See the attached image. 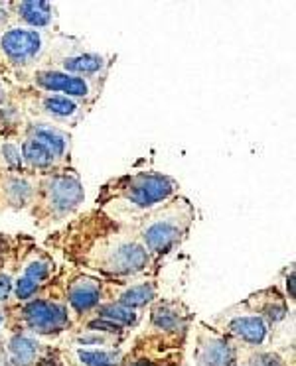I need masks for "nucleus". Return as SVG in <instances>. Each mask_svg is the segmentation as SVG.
I'll return each mask as SVG.
<instances>
[{
    "mask_svg": "<svg viewBox=\"0 0 296 366\" xmlns=\"http://www.w3.org/2000/svg\"><path fill=\"white\" fill-rule=\"evenodd\" d=\"M47 244L71 268L111 284H133L158 274L133 224L114 221L97 209L73 217L66 229L47 238Z\"/></svg>",
    "mask_w": 296,
    "mask_h": 366,
    "instance_id": "nucleus-1",
    "label": "nucleus"
},
{
    "mask_svg": "<svg viewBox=\"0 0 296 366\" xmlns=\"http://www.w3.org/2000/svg\"><path fill=\"white\" fill-rule=\"evenodd\" d=\"M178 193L180 183L176 179L154 169H142L103 183L95 199V209L114 221L131 224Z\"/></svg>",
    "mask_w": 296,
    "mask_h": 366,
    "instance_id": "nucleus-2",
    "label": "nucleus"
},
{
    "mask_svg": "<svg viewBox=\"0 0 296 366\" xmlns=\"http://www.w3.org/2000/svg\"><path fill=\"white\" fill-rule=\"evenodd\" d=\"M194 221V205L188 197L178 193L131 224L148 254L152 256L154 264L160 268V262L188 238Z\"/></svg>",
    "mask_w": 296,
    "mask_h": 366,
    "instance_id": "nucleus-3",
    "label": "nucleus"
},
{
    "mask_svg": "<svg viewBox=\"0 0 296 366\" xmlns=\"http://www.w3.org/2000/svg\"><path fill=\"white\" fill-rule=\"evenodd\" d=\"M85 201V189L73 167L36 176L32 203L28 207L36 229L46 231L77 217Z\"/></svg>",
    "mask_w": 296,
    "mask_h": 366,
    "instance_id": "nucleus-4",
    "label": "nucleus"
},
{
    "mask_svg": "<svg viewBox=\"0 0 296 366\" xmlns=\"http://www.w3.org/2000/svg\"><path fill=\"white\" fill-rule=\"evenodd\" d=\"M117 56L95 49L83 38L69 33H54L47 52L36 69H52L80 77L103 79L107 81L113 69Z\"/></svg>",
    "mask_w": 296,
    "mask_h": 366,
    "instance_id": "nucleus-5",
    "label": "nucleus"
},
{
    "mask_svg": "<svg viewBox=\"0 0 296 366\" xmlns=\"http://www.w3.org/2000/svg\"><path fill=\"white\" fill-rule=\"evenodd\" d=\"M52 38V32L12 22L0 6V63L8 71L12 81H18L40 66Z\"/></svg>",
    "mask_w": 296,
    "mask_h": 366,
    "instance_id": "nucleus-6",
    "label": "nucleus"
},
{
    "mask_svg": "<svg viewBox=\"0 0 296 366\" xmlns=\"http://www.w3.org/2000/svg\"><path fill=\"white\" fill-rule=\"evenodd\" d=\"M4 311H8V319H14L20 327V333L28 331L40 337H56L71 329L73 325V317L61 296L57 274L54 282L38 298L8 305Z\"/></svg>",
    "mask_w": 296,
    "mask_h": 366,
    "instance_id": "nucleus-7",
    "label": "nucleus"
},
{
    "mask_svg": "<svg viewBox=\"0 0 296 366\" xmlns=\"http://www.w3.org/2000/svg\"><path fill=\"white\" fill-rule=\"evenodd\" d=\"M16 100L22 109L26 121L47 122L69 132L75 126H80L91 112L77 100L61 97L56 93L22 87V85H16Z\"/></svg>",
    "mask_w": 296,
    "mask_h": 366,
    "instance_id": "nucleus-8",
    "label": "nucleus"
},
{
    "mask_svg": "<svg viewBox=\"0 0 296 366\" xmlns=\"http://www.w3.org/2000/svg\"><path fill=\"white\" fill-rule=\"evenodd\" d=\"M14 83L22 85V87H30V89L56 93V95H61V97H68V99L77 100L83 107H87L89 111H93L97 100L101 99L107 81L69 75V73L52 71V69H34V71L26 73L24 77L14 81Z\"/></svg>",
    "mask_w": 296,
    "mask_h": 366,
    "instance_id": "nucleus-9",
    "label": "nucleus"
},
{
    "mask_svg": "<svg viewBox=\"0 0 296 366\" xmlns=\"http://www.w3.org/2000/svg\"><path fill=\"white\" fill-rule=\"evenodd\" d=\"M59 288L73 319H83L97 310L103 301L109 300V286L101 277L81 272L77 268L66 266L59 274Z\"/></svg>",
    "mask_w": 296,
    "mask_h": 366,
    "instance_id": "nucleus-10",
    "label": "nucleus"
},
{
    "mask_svg": "<svg viewBox=\"0 0 296 366\" xmlns=\"http://www.w3.org/2000/svg\"><path fill=\"white\" fill-rule=\"evenodd\" d=\"M16 248V276L46 288L56 277V260L50 250L38 246L30 238L20 236Z\"/></svg>",
    "mask_w": 296,
    "mask_h": 366,
    "instance_id": "nucleus-11",
    "label": "nucleus"
},
{
    "mask_svg": "<svg viewBox=\"0 0 296 366\" xmlns=\"http://www.w3.org/2000/svg\"><path fill=\"white\" fill-rule=\"evenodd\" d=\"M217 319H223V331L225 337L237 339L247 346L259 349L269 339V325L265 323L261 315L251 311L245 303H237L231 310L223 311Z\"/></svg>",
    "mask_w": 296,
    "mask_h": 366,
    "instance_id": "nucleus-12",
    "label": "nucleus"
},
{
    "mask_svg": "<svg viewBox=\"0 0 296 366\" xmlns=\"http://www.w3.org/2000/svg\"><path fill=\"white\" fill-rule=\"evenodd\" d=\"M0 6L12 22L42 30V32H59V14H57L56 2L16 0V2H0Z\"/></svg>",
    "mask_w": 296,
    "mask_h": 366,
    "instance_id": "nucleus-13",
    "label": "nucleus"
},
{
    "mask_svg": "<svg viewBox=\"0 0 296 366\" xmlns=\"http://www.w3.org/2000/svg\"><path fill=\"white\" fill-rule=\"evenodd\" d=\"M16 136L30 138V140H36L38 144L44 146L59 167H73L71 166L73 140H71V132L69 130L57 128V126L47 124V122L24 121L22 126L18 128Z\"/></svg>",
    "mask_w": 296,
    "mask_h": 366,
    "instance_id": "nucleus-14",
    "label": "nucleus"
},
{
    "mask_svg": "<svg viewBox=\"0 0 296 366\" xmlns=\"http://www.w3.org/2000/svg\"><path fill=\"white\" fill-rule=\"evenodd\" d=\"M194 360L198 366H235L237 349L229 337L207 329V325L202 323L195 337Z\"/></svg>",
    "mask_w": 296,
    "mask_h": 366,
    "instance_id": "nucleus-15",
    "label": "nucleus"
},
{
    "mask_svg": "<svg viewBox=\"0 0 296 366\" xmlns=\"http://www.w3.org/2000/svg\"><path fill=\"white\" fill-rule=\"evenodd\" d=\"M148 321L156 333L164 337H184L192 321V311L182 301L156 298L148 305Z\"/></svg>",
    "mask_w": 296,
    "mask_h": 366,
    "instance_id": "nucleus-16",
    "label": "nucleus"
},
{
    "mask_svg": "<svg viewBox=\"0 0 296 366\" xmlns=\"http://www.w3.org/2000/svg\"><path fill=\"white\" fill-rule=\"evenodd\" d=\"M36 176L28 171H0V209L24 211L34 197Z\"/></svg>",
    "mask_w": 296,
    "mask_h": 366,
    "instance_id": "nucleus-17",
    "label": "nucleus"
},
{
    "mask_svg": "<svg viewBox=\"0 0 296 366\" xmlns=\"http://www.w3.org/2000/svg\"><path fill=\"white\" fill-rule=\"evenodd\" d=\"M251 311H255L257 315H261L265 323L269 325V329H273L274 325L283 323L288 317V301L285 296L281 293V289L273 286V288H265L251 293L247 300L243 301Z\"/></svg>",
    "mask_w": 296,
    "mask_h": 366,
    "instance_id": "nucleus-18",
    "label": "nucleus"
},
{
    "mask_svg": "<svg viewBox=\"0 0 296 366\" xmlns=\"http://www.w3.org/2000/svg\"><path fill=\"white\" fill-rule=\"evenodd\" d=\"M156 298H158L156 277L138 280L133 284H111L109 286V300L119 301L128 310H147Z\"/></svg>",
    "mask_w": 296,
    "mask_h": 366,
    "instance_id": "nucleus-19",
    "label": "nucleus"
},
{
    "mask_svg": "<svg viewBox=\"0 0 296 366\" xmlns=\"http://www.w3.org/2000/svg\"><path fill=\"white\" fill-rule=\"evenodd\" d=\"M20 146V154H22L24 169L32 176H40V174H50L56 169H64L54 162L52 154L47 152L42 144H38L36 140L24 138V136H14Z\"/></svg>",
    "mask_w": 296,
    "mask_h": 366,
    "instance_id": "nucleus-20",
    "label": "nucleus"
},
{
    "mask_svg": "<svg viewBox=\"0 0 296 366\" xmlns=\"http://www.w3.org/2000/svg\"><path fill=\"white\" fill-rule=\"evenodd\" d=\"M12 366H32L42 360V343L28 333H14L6 343Z\"/></svg>",
    "mask_w": 296,
    "mask_h": 366,
    "instance_id": "nucleus-21",
    "label": "nucleus"
},
{
    "mask_svg": "<svg viewBox=\"0 0 296 366\" xmlns=\"http://www.w3.org/2000/svg\"><path fill=\"white\" fill-rule=\"evenodd\" d=\"M89 315H95V317H101V319H107V321L117 323V325H121L123 329H133V327H137L138 321H140V311L128 310L125 305H121L119 301L113 300L103 301L101 305L93 311V313H89Z\"/></svg>",
    "mask_w": 296,
    "mask_h": 366,
    "instance_id": "nucleus-22",
    "label": "nucleus"
},
{
    "mask_svg": "<svg viewBox=\"0 0 296 366\" xmlns=\"http://www.w3.org/2000/svg\"><path fill=\"white\" fill-rule=\"evenodd\" d=\"M75 358L81 366H123L121 353L105 349H77Z\"/></svg>",
    "mask_w": 296,
    "mask_h": 366,
    "instance_id": "nucleus-23",
    "label": "nucleus"
},
{
    "mask_svg": "<svg viewBox=\"0 0 296 366\" xmlns=\"http://www.w3.org/2000/svg\"><path fill=\"white\" fill-rule=\"evenodd\" d=\"M0 171H26L16 138H0Z\"/></svg>",
    "mask_w": 296,
    "mask_h": 366,
    "instance_id": "nucleus-24",
    "label": "nucleus"
},
{
    "mask_svg": "<svg viewBox=\"0 0 296 366\" xmlns=\"http://www.w3.org/2000/svg\"><path fill=\"white\" fill-rule=\"evenodd\" d=\"M119 339H121V337L95 333V331H85V329H81V333L75 335V344H77L80 349H87V346L105 349V346H109V344H114V341H119Z\"/></svg>",
    "mask_w": 296,
    "mask_h": 366,
    "instance_id": "nucleus-25",
    "label": "nucleus"
},
{
    "mask_svg": "<svg viewBox=\"0 0 296 366\" xmlns=\"http://www.w3.org/2000/svg\"><path fill=\"white\" fill-rule=\"evenodd\" d=\"M283 282H285V291H281L285 296L286 301H290V305L295 303L296 298V284H295V264H288L283 272Z\"/></svg>",
    "mask_w": 296,
    "mask_h": 366,
    "instance_id": "nucleus-26",
    "label": "nucleus"
},
{
    "mask_svg": "<svg viewBox=\"0 0 296 366\" xmlns=\"http://www.w3.org/2000/svg\"><path fill=\"white\" fill-rule=\"evenodd\" d=\"M14 256H16V243L10 236L0 234V270L6 266Z\"/></svg>",
    "mask_w": 296,
    "mask_h": 366,
    "instance_id": "nucleus-27",
    "label": "nucleus"
},
{
    "mask_svg": "<svg viewBox=\"0 0 296 366\" xmlns=\"http://www.w3.org/2000/svg\"><path fill=\"white\" fill-rule=\"evenodd\" d=\"M249 366H285L276 353H255L249 358Z\"/></svg>",
    "mask_w": 296,
    "mask_h": 366,
    "instance_id": "nucleus-28",
    "label": "nucleus"
},
{
    "mask_svg": "<svg viewBox=\"0 0 296 366\" xmlns=\"http://www.w3.org/2000/svg\"><path fill=\"white\" fill-rule=\"evenodd\" d=\"M128 366H154V365H152V360H147V358H138V360L131 363Z\"/></svg>",
    "mask_w": 296,
    "mask_h": 366,
    "instance_id": "nucleus-29",
    "label": "nucleus"
},
{
    "mask_svg": "<svg viewBox=\"0 0 296 366\" xmlns=\"http://www.w3.org/2000/svg\"><path fill=\"white\" fill-rule=\"evenodd\" d=\"M2 323H4V311L0 310V325H2Z\"/></svg>",
    "mask_w": 296,
    "mask_h": 366,
    "instance_id": "nucleus-30",
    "label": "nucleus"
}]
</instances>
